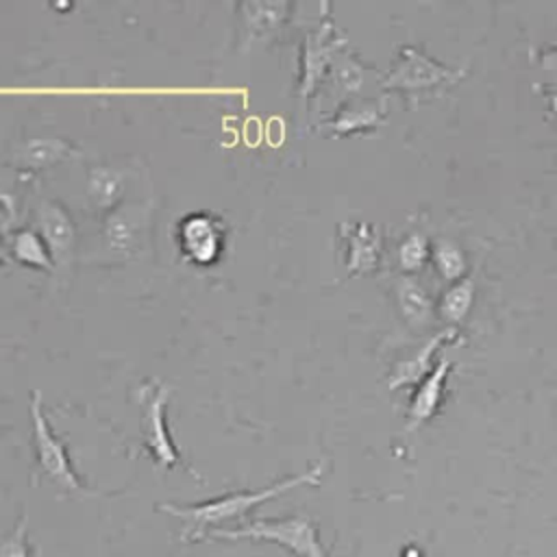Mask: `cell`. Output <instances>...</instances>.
<instances>
[{
	"mask_svg": "<svg viewBox=\"0 0 557 557\" xmlns=\"http://www.w3.org/2000/svg\"><path fill=\"white\" fill-rule=\"evenodd\" d=\"M324 474V461L320 459L313 468L302 470L298 474H289L272 485L259 487V490H237V492H226L215 498L202 500V503H191V505H176V503H159V511H165L178 520H183L185 529L181 537L185 542H196L205 537L211 529H222L226 522H235L246 518L257 505H263L294 487L300 485H311L318 487Z\"/></svg>",
	"mask_w": 557,
	"mask_h": 557,
	"instance_id": "cell-1",
	"label": "cell"
},
{
	"mask_svg": "<svg viewBox=\"0 0 557 557\" xmlns=\"http://www.w3.org/2000/svg\"><path fill=\"white\" fill-rule=\"evenodd\" d=\"M474 274H468L459 281H455L448 289H444L440 298V313L446 322L459 324L470 313L472 300H474Z\"/></svg>",
	"mask_w": 557,
	"mask_h": 557,
	"instance_id": "cell-19",
	"label": "cell"
},
{
	"mask_svg": "<svg viewBox=\"0 0 557 557\" xmlns=\"http://www.w3.org/2000/svg\"><path fill=\"white\" fill-rule=\"evenodd\" d=\"M453 370L450 359H440L433 370L418 383L409 409H407V420H405V431L411 433L418 426H422L426 420L435 416V411L442 405L444 392H446V381Z\"/></svg>",
	"mask_w": 557,
	"mask_h": 557,
	"instance_id": "cell-10",
	"label": "cell"
},
{
	"mask_svg": "<svg viewBox=\"0 0 557 557\" xmlns=\"http://www.w3.org/2000/svg\"><path fill=\"white\" fill-rule=\"evenodd\" d=\"M339 235L346 242L348 274H363L379 268L381 239L372 224L344 222L339 224Z\"/></svg>",
	"mask_w": 557,
	"mask_h": 557,
	"instance_id": "cell-12",
	"label": "cell"
},
{
	"mask_svg": "<svg viewBox=\"0 0 557 557\" xmlns=\"http://www.w3.org/2000/svg\"><path fill=\"white\" fill-rule=\"evenodd\" d=\"M433 261H435L437 272H440L446 281H450V283H455V281H459V278L466 276V268H468L466 257H463L461 248H459L457 244L448 242V239H440V242L435 244V248H433Z\"/></svg>",
	"mask_w": 557,
	"mask_h": 557,
	"instance_id": "cell-20",
	"label": "cell"
},
{
	"mask_svg": "<svg viewBox=\"0 0 557 557\" xmlns=\"http://www.w3.org/2000/svg\"><path fill=\"white\" fill-rule=\"evenodd\" d=\"M459 331L455 326L440 331L437 335H433L422 348H418V352L400 359L387 379V387L389 389H398V387H409L420 383L431 370H433V357L437 350H442L446 344H453L457 339Z\"/></svg>",
	"mask_w": 557,
	"mask_h": 557,
	"instance_id": "cell-11",
	"label": "cell"
},
{
	"mask_svg": "<svg viewBox=\"0 0 557 557\" xmlns=\"http://www.w3.org/2000/svg\"><path fill=\"white\" fill-rule=\"evenodd\" d=\"M242 22H244V48L265 41L276 35L289 20L292 4L287 2H242Z\"/></svg>",
	"mask_w": 557,
	"mask_h": 557,
	"instance_id": "cell-13",
	"label": "cell"
},
{
	"mask_svg": "<svg viewBox=\"0 0 557 557\" xmlns=\"http://www.w3.org/2000/svg\"><path fill=\"white\" fill-rule=\"evenodd\" d=\"M463 74L466 72L461 67L442 65L435 59L426 57L422 50L413 46H403L396 63H392L387 74L381 78V87L418 96L435 87H453L463 78Z\"/></svg>",
	"mask_w": 557,
	"mask_h": 557,
	"instance_id": "cell-4",
	"label": "cell"
},
{
	"mask_svg": "<svg viewBox=\"0 0 557 557\" xmlns=\"http://www.w3.org/2000/svg\"><path fill=\"white\" fill-rule=\"evenodd\" d=\"M20 211V176L7 168H0V213L7 226H11Z\"/></svg>",
	"mask_w": 557,
	"mask_h": 557,
	"instance_id": "cell-22",
	"label": "cell"
},
{
	"mask_svg": "<svg viewBox=\"0 0 557 557\" xmlns=\"http://www.w3.org/2000/svg\"><path fill=\"white\" fill-rule=\"evenodd\" d=\"M224 235L222 220L205 211L187 213L176 224L178 250L194 265H213L222 255Z\"/></svg>",
	"mask_w": 557,
	"mask_h": 557,
	"instance_id": "cell-7",
	"label": "cell"
},
{
	"mask_svg": "<svg viewBox=\"0 0 557 557\" xmlns=\"http://www.w3.org/2000/svg\"><path fill=\"white\" fill-rule=\"evenodd\" d=\"M104 244L120 255L137 252L148 235V209L146 202H122L117 209L104 215L102 224Z\"/></svg>",
	"mask_w": 557,
	"mask_h": 557,
	"instance_id": "cell-9",
	"label": "cell"
},
{
	"mask_svg": "<svg viewBox=\"0 0 557 557\" xmlns=\"http://www.w3.org/2000/svg\"><path fill=\"white\" fill-rule=\"evenodd\" d=\"M540 67H542V85L548 89H557V50H544L540 54Z\"/></svg>",
	"mask_w": 557,
	"mask_h": 557,
	"instance_id": "cell-24",
	"label": "cell"
},
{
	"mask_svg": "<svg viewBox=\"0 0 557 557\" xmlns=\"http://www.w3.org/2000/svg\"><path fill=\"white\" fill-rule=\"evenodd\" d=\"M553 48L557 50V30H555V37H553Z\"/></svg>",
	"mask_w": 557,
	"mask_h": 557,
	"instance_id": "cell-27",
	"label": "cell"
},
{
	"mask_svg": "<svg viewBox=\"0 0 557 557\" xmlns=\"http://www.w3.org/2000/svg\"><path fill=\"white\" fill-rule=\"evenodd\" d=\"M30 420H33V450H35V468L44 476L46 483H50L59 494L63 496H91L94 490H89L76 474L65 444L54 435L46 411L41 392H30Z\"/></svg>",
	"mask_w": 557,
	"mask_h": 557,
	"instance_id": "cell-2",
	"label": "cell"
},
{
	"mask_svg": "<svg viewBox=\"0 0 557 557\" xmlns=\"http://www.w3.org/2000/svg\"><path fill=\"white\" fill-rule=\"evenodd\" d=\"M37 231L46 242L50 257L57 265H67L76 248V228L67 209L52 198H41L35 209Z\"/></svg>",
	"mask_w": 557,
	"mask_h": 557,
	"instance_id": "cell-8",
	"label": "cell"
},
{
	"mask_svg": "<svg viewBox=\"0 0 557 557\" xmlns=\"http://www.w3.org/2000/svg\"><path fill=\"white\" fill-rule=\"evenodd\" d=\"M87 194L96 209L104 215L117 209L126 198V176L113 165H98L89 170Z\"/></svg>",
	"mask_w": 557,
	"mask_h": 557,
	"instance_id": "cell-15",
	"label": "cell"
},
{
	"mask_svg": "<svg viewBox=\"0 0 557 557\" xmlns=\"http://www.w3.org/2000/svg\"><path fill=\"white\" fill-rule=\"evenodd\" d=\"M546 104H548V117L557 124V89L546 91Z\"/></svg>",
	"mask_w": 557,
	"mask_h": 557,
	"instance_id": "cell-25",
	"label": "cell"
},
{
	"mask_svg": "<svg viewBox=\"0 0 557 557\" xmlns=\"http://www.w3.org/2000/svg\"><path fill=\"white\" fill-rule=\"evenodd\" d=\"M385 117V100H348L324 120V126L335 135H350L376 128Z\"/></svg>",
	"mask_w": 557,
	"mask_h": 557,
	"instance_id": "cell-14",
	"label": "cell"
},
{
	"mask_svg": "<svg viewBox=\"0 0 557 557\" xmlns=\"http://www.w3.org/2000/svg\"><path fill=\"white\" fill-rule=\"evenodd\" d=\"M9 257L22 265L35 268V270H54V261L50 257V250L46 242L41 239L39 231L35 228H17L9 235Z\"/></svg>",
	"mask_w": 557,
	"mask_h": 557,
	"instance_id": "cell-17",
	"label": "cell"
},
{
	"mask_svg": "<svg viewBox=\"0 0 557 557\" xmlns=\"http://www.w3.org/2000/svg\"><path fill=\"white\" fill-rule=\"evenodd\" d=\"M429 239L424 233H409L400 246H398V263L405 272H413V270H420L424 265V261L429 259Z\"/></svg>",
	"mask_w": 557,
	"mask_h": 557,
	"instance_id": "cell-21",
	"label": "cell"
},
{
	"mask_svg": "<svg viewBox=\"0 0 557 557\" xmlns=\"http://www.w3.org/2000/svg\"><path fill=\"white\" fill-rule=\"evenodd\" d=\"M205 537L213 540H252L272 542L287 548L294 557H324V548L315 524L305 513L283 518H255L246 520L237 529H211Z\"/></svg>",
	"mask_w": 557,
	"mask_h": 557,
	"instance_id": "cell-3",
	"label": "cell"
},
{
	"mask_svg": "<svg viewBox=\"0 0 557 557\" xmlns=\"http://www.w3.org/2000/svg\"><path fill=\"white\" fill-rule=\"evenodd\" d=\"M9 259V250H7V246L0 242V263H4Z\"/></svg>",
	"mask_w": 557,
	"mask_h": 557,
	"instance_id": "cell-26",
	"label": "cell"
},
{
	"mask_svg": "<svg viewBox=\"0 0 557 557\" xmlns=\"http://www.w3.org/2000/svg\"><path fill=\"white\" fill-rule=\"evenodd\" d=\"M76 152H78V148H74L67 139L39 137V139L26 141L17 150L15 163L20 168V172H39V170H46V168H50L59 161L70 159Z\"/></svg>",
	"mask_w": 557,
	"mask_h": 557,
	"instance_id": "cell-16",
	"label": "cell"
},
{
	"mask_svg": "<svg viewBox=\"0 0 557 557\" xmlns=\"http://www.w3.org/2000/svg\"><path fill=\"white\" fill-rule=\"evenodd\" d=\"M0 557H30L26 540V518L15 524L11 535L0 537Z\"/></svg>",
	"mask_w": 557,
	"mask_h": 557,
	"instance_id": "cell-23",
	"label": "cell"
},
{
	"mask_svg": "<svg viewBox=\"0 0 557 557\" xmlns=\"http://www.w3.org/2000/svg\"><path fill=\"white\" fill-rule=\"evenodd\" d=\"M346 48V39L337 35L333 17L324 13L313 30L305 35L302 54H300V78L298 94L307 100L324 78V74L333 67L337 54Z\"/></svg>",
	"mask_w": 557,
	"mask_h": 557,
	"instance_id": "cell-6",
	"label": "cell"
},
{
	"mask_svg": "<svg viewBox=\"0 0 557 557\" xmlns=\"http://www.w3.org/2000/svg\"><path fill=\"white\" fill-rule=\"evenodd\" d=\"M396 294H398V305L403 309V315L411 322V324H426L433 315V305L431 298L426 294V289L411 276H403L396 285Z\"/></svg>",
	"mask_w": 557,
	"mask_h": 557,
	"instance_id": "cell-18",
	"label": "cell"
},
{
	"mask_svg": "<svg viewBox=\"0 0 557 557\" xmlns=\"http://www.w3.org/2000/svg\"><path fill=\"white\" fill-rule=\"evenodd\" d=\"M168 398L170 387L159 381H146L137 389L141 409V435L144 448L152 455L159 468H172L181 461L178 448L174 446L168 431Z\"/></svg>",
	"mask_w": 557,
	"mask_h": 557,
	"instance_id": "cell-5",
	"label": "cell"
}]
</instances>
